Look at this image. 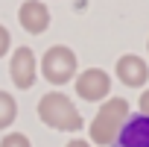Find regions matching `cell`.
<instances>
[{"label":"cell","instance_id":"6da1fadb","mask_svg":"<svg viewBox=\"0 0 149 147\" xmlns=\"http://www.w3.org/2000/svg\"><path fill=\"white\" fill-rule=\"evenodd\" d=\"M126 118H129V100H123V97L105 100L100 106L97 118L91 121V129H88L91 141L94 144H102V147L105 144H114L117 135H120V129H123V124H126Z\"/></svg>","mask_w":149,"mask_h":147},{"label":"cell","instance_id":"7a4b0ae2","mask_svg":"<svg viewBox=\"0 0 149 147\" xmlns=\"http://www.w3.org/2000/svg\"><path fill=\"white\" fill-rule=\"evenodd\" d=\"M38 118L53 127V129H61V132H76L82 129V115L79 109L70 103V97H64L61 91H50L38 100Z\"/></svg>","mask_w":149,"mask_h":147},{"label":"cell","instance_id":"3957f363","mask_svg":"<svg viewBox=\"0 0 149 147\" xmlns=\"http://www.w3.org/2000/svg\"><path fill=\"white\" fill-rule=\"evenodd\" d=\"M41 74L44 80L53 86H64L76 77V53L64 44H53L44 56H41Z\"/></svg>","mask_w":149,"mask_h":147},{"label":"cell","instance_id":"277c9868","mask_svg":"<svg viewBox=\"0 0 149 147\" xmlns=\"http://www.w3.org/2000/svg\"><path fill=\"white\" fill-rule=\"evenodd\" d=\"M73 86H76V94L88 103H97V100H105L108 91H111V77L102 71V68H88L82 74L73 77Z\"/></svg>","mask_w":149,"mask_h":147},{"label":"cell","instance_id":"5b68a950","mask_svg":"<svg viewBox=\"0 0 149 147\" xmlns=\"http://www.w3.org/2000/svg\"><path fill=\"white\" fill-rule=\"evenodd\" d=\"M35 74H38V62H35V53L29 47H18L9 59V77L18 88H32L35 83Z\"/></svg>","mask_w":149,"mask_h":147},{"label":"cell","instance_id":"8992f818","mask_svg":"<svg viewBox=\"0 0 149 147\" xmlns=\"http://www.w3.org/2000/svg\"><path fill=\"white\" fill-rule=\"evenodd\" d=\"M114 74H117V80L129 88H140L146 80H149V65L137 56V53H126L117 59L114 65Z\"/></svg>","mask_w":149,"mask_h":147},{"label":"cell","instance_id":"52a82bcc","mask_svg":"<svg viewBox=\"0 0 149 147\" xmlns=\"http://www.w3.org/2000/svg\"><path fill=\"white\" fill-rule=\"evenodd\" d=\"M18 21L29 35H41L50 27V9L41 3V0H24L18 9Z\"/></svg>","mask_w":149,"mask_h":147},{"label":"cell","instance_id":"ba28073f","mask_svg":"<svg viewBox=\"0 0 149 147\" xmlns=\"http://www.w3.org/2000/svg\"><path fill=\"white\" fill-rule=\"evenodd\" d=\"M117 141L123 147H149V118H143V115L126 118Z\"/></svg>","mask_w":149,"mask_h":147},{"label":"cell","instance_id":"9c48e42d","mask_svg":"<svg viewBox=\"0 0 149 147\" xmlns=\"http://www.w3.org/2000/svg\"><path fill=\"white\" fill-rule=\"evenodd\" d=\"M15 115H18V103L9 91H0V129H9L15 124Z\"/></svg>","mask_w":149,"mask_h":147},{"label":"cell","instance_id":"30bf717a","mask_svg":"<svg viewBox=\"0 0 149 147\" xmlns=\"http://www.w3.org/2000/svg\"><path fill=\"white\" fill-rule=\"evenodd\" d=\"M0 147H32V144H29V138L24 132H9V135H3Z\"/></svg>","mask_w":149,"mask_h":147},{"label":"cell","instance_id":"8fae6325","mask_svg":"<svg viewBox=\"0 0 149 147\" xmlns=\"http://www.w3.org/2000/svg\"><path fill=\"white\" fill-rule=\"evenodd\" d=\"M9 47H12V35H9V30L3 24H0V59L9 53Z\"/></svg>","mask_w":149,"mask_h":147},{"label":"cell","instance_id":"7c38bea8","mask_svg":"<svg viewBox=\"0 0 149 147\" xmlns=\"http://www.w3.org/2000/svg\"><path fill=\"white\" fill-rule=\"evenodd\" d=\"M137 106H140V115L143 118H149V88L140 94V100H137Z\"/></svg>","mask_w":149,"mask_h":147},{"label":"cell","instance_id":"4fadbf2b","mask_svg":"<svg viewBox=\"0 0 149 147\" xmlns=\"http://www.w3.org/2000/svg\"><path fill=\"white\" fill-rule=\"evenodd\" d=\"M67 147H91V144H88V141H85V138H73V141H70V144H67Z\"/></svg>","mask_w":149,"mask_h":147}]
</instances>
